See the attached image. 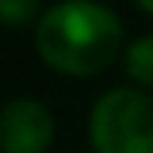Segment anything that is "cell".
<instances>
[{
  "instance_id": "6da1fadb",
  "label": "cell",
  "mask_w": 153,
  "mask_h": 153,
  "mask_svg": "<svg viewBox=\"0 0 153 153\" xmlns=\"http://www.w3.org/2000/svg\"><path fill=\"white\" fill-rule=\"evenodd\" d=\"M38 51L55 71L99 75L123 48V24L95 0H65L38 21Z\"/></svg>"
},
{
  "instance_id": "7a4b0ae2",
  "label": "cell",
  "mask_w": 153,
  "mask_h": 153,
  "mask_svg": "<svg viewBox=\"0 0 153 153\" xmlns=\"http://www.w3.org/2000/svg\"><path fill=\"white\" fill-rule=\"evenodd\" d=\"M95 153H153V99L136 88H112L92 109Z\"/></svg>"
},
{
  "instance_id": "3957f363",
  "label": "cell",
  "mask_w": 153,
  "mask_h": 153,
  "mask_svg": "<svg viewBox=\"0 0 153 153\" xmlns=\"http://www.w3.org/2000/svg\"><path fill=\"white\" fill-rule=\"evenodd\" d=\"M55 140V119L34 99H14L0 116L4 153H44Z\"/></svg>"
},
{
  "instance_id": "277c9868",
  "label": "cell",
  "mask_w": 153,
  "mask_h": 153,
  "mask_svg": "<svg viewBox=\"0 0 153 153\" xmlns=\"http://www.w3.org/2000/svg\"><path fill=\"white\" fill-rule=\"evenodd\" d=\"M126 75L140 85H153V34L126 48Z\"/></svg>"
},
{
  "instance_id": "5b68a950",
  "label": "cell",
  "mask_w": 153,
  "mask_h": 153,
  "mask_svg": "<svg viewBox=\"0 0 153 153\" xmlns=\"http://www.w3.org/2000/svg\"><path fill=\"white\" fill-rule=\"evenodd\" d=\"M38 10H41L38 0H0V17H4L10 27H17V24H27Z\"/></svg>"
},
{
  "instance_id": "8992f818",
  "label": "cell",
  "mask_w": 153,
  "mask_h": 153,
  "mask_svg": "<svg viewBox=\"0 0 153 153\" xmlns=\"http://www.w3.org/2000/svg\"><path fill=\"white\" fill-rule=\"evenodd\" d=\"M136 4H140V7H143L146 14H153V0H136Z\"/></svg>"
}]
</instances>
